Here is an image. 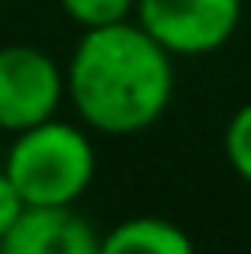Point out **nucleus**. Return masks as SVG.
<instances>
[{"mask_svg":"<svg viewBox=\"0 0 251 254\" xmlns=\"http://www.w3.org/2000/svg\"><path fill=\"white\" fill-rule=\"evenodd\" d=\"M67 100L89 129L133 136L152 129L174 100V56L133 19L82 30L63 66Z\"/></svg>","mask_w":251,"mask_h":254,"instance_id":"f257e3e1","label":"nucleus"},{"mask_svg":"<svg viewBox=\"0 0 251 254\" xmlns=\"http://www.w3.org/2000/svg\"><path fill=\"white\" fill-rule=\"evenodd\" d=\"M0 170L26 206H78L96 177V151L82 126L45 118L15 133Z\"/></svg>","mask_w":251,"mask_h":254,"instance_id":"f03ea898","label":"nucleus"},{"mask_svg":"<svg viewBox=\"0 0 251 254\" xmlns=\"http://www.w3.org/2000/svg\"><path fill=\"white\" fill-rule=\"evenodd\" d=\"M244 19V0H137L133 22L170 56H211Z\"/></svg>","mask_w":251,"mask_h":254,"instance_id":"7ed1b4c3","label":"nucleus"},{"mask_svg":"<svg viewBox=\"0 0 251 254\" xmlns=\"http://www.w3.org/2000/svg\"><path fill=\"white\" fill-rule=\"evenodd\" d=\"M67 100L63 66L33 45L0 48V129L19 133L45 118H56Z\"/></svg>","mask_w":251,"mask_h":254,"instance_id":"20e7f679","label":"nucleus"},{"mask_svg":"<svg viewBox=\"0 0 251 254\" xmlns=\"http://www.w3.org/2000/svg\"><path fill=\"white\" fill-rule=\"evenodd\" d=\"M0 254H100V232L74 206H26Z\"/></svg>","mask_w":251,"mask_h":254,"instance_id":"39448f33","label":"nucleus"},{"mask_svg":"<svg viewBox=\"0 0 251 254\" xmlns=\"http://www.w3.org/2000/svg\"><path fill=\"white\" fill-rule=\"evenodd\" d=\"M100 254H196V243L181 225L167 217H126L100 236Z\"/></svg>","mask_w":251,"mask_h":254,"instance_id":"423d86ee","label":"nucleus"},{"mask_svg":"<svg viewBox=\"0 0 251 254\" xmlns=\"http://www.w3.org/2000/svg\"><path fill=\"white\" fill-rule=\"evenodd\" d=\"M222 147H226V159L233 166V173H237L244 185H251V103L233 111V118L226 122Z\"/></svg>","mask_w":251,"mask_h":254,"instance_id":"0eeeda50","label":"nucleus"},{"mask_svg":"<svg viewBox=\"0 0 251 254\" xmlns=\"http://www.w3.org/2000/svg\"><path fill=\"white\" fill-rule=\"evenodd\" d=\"M133 4H137V0H59L63 15L71 22H78L82 30L133 19Z\"/></svg>","mask_w":251,"mask_h":254,"instance_id":"6e6552de","label":"nucleus"},{"mask_svg":"<svg viewBox=\"0 0 251 254\" xmlns=\"http://www.w3.org/2000/svg\"><path fill=\"white\" fill-rule=\"evenodd\" d=\"M22 210H26V203L19 199V191L11 188V181L4 177V170H0V240H4V232L11 229L15 221H19Z\"/></svg>","mask_w":251,"mask_h":254,"instance_id":"1a4fd4ad","label":"nucleus"}]
</instances>
